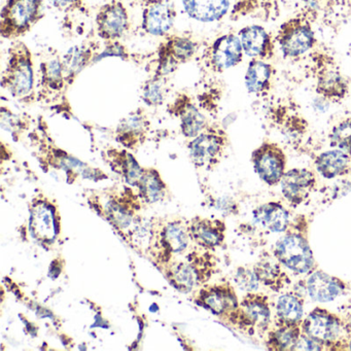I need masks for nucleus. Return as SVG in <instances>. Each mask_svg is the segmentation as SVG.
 <instances>
[{"label": "nucleus", "instance_id": "6ab92c4d", "mask_svg": "<svg viewBox=\"0 0 351 351\" xmlns=\"http://www.w3.org/2000/svg\"><path fill=\"white\" fill-rule=\"evenodd\" d=\"M30 229L32 235L40 241L52 242L56 237L54 210L46 201H38L32 206Z\"/></svg>", "mask_w": 351, "mask_h": 351}, {"label": "nucleus", "instance_id": "2f4dec72", "mask_svg": "<svg viewBox=\"0 0 351 351\" xmlns=\"http://www.w3.org/2000/svg\"><path fill=\"white\" fill-rule=\"evenodd\" d=\"M164 241L171 252H180L186 250L189 237L184 226L180 223H169L164 231Z\"/></svg>", "mask_w": 351, "mask_h": 351}, {"label": "nucleus", "instance_id": "39448f33", "mask_svg": "<svg viewBox=\"0 0 351 351\" xmlns=\"http://www.w3.org/2000/svg\"><path fill=\"white\" fill-rule=\"evenodd\" d=\"M276 42L285 58H298L309 52L316 44L311 23L305 17L287 20L280 26Z\"/></svg>", "mask_w": 351, "mask_h": 351}, {"label": "nucleus", "instance_id": "cd10ccee", "mask_svg": "<svg viewBox=\"0 0 351 351\" xmlns=\"http://www.w3.org/2000/svg\"><path fill=\"white\" fill-rule=\"evenodd\" d=\"M168 77L151 75L143 84L141 99L149 108L162 106L168 93Z\"/></svg>", "mask_w": 351, "mask_h": 351}, {"label": "nucleus", "instance_id": "a19ab883", "mask_svg": "<svg viewBox=\"0 0 351 351\" xmlns=\"http://www.w3.org/2000/svg\"><path fill=\"white\" fill-rule=\"evenodd\" d=\"M293 349V350H319L320 347H318V344H316L312 338L299 337Z\"/></svg>", "mask_w": 351, "mask_h": 351}, {"label": "nucleus", "instance_id": "412c9836", "mask_svg": "<svg viewBox=\"0 0 351 351\" xmlns=\"http://www.w3.org/2000/svg\"><path fill=\"white\" fill-rule=\"evenodd\" d=\"M274 67L261 59H252L248 63L245 73V86L247 91L254 95L268 94L272 88Z\"/></svg>", "mask_w": 351, "mask_h": 351}, {"label": "nucleus", "instance_id": "0eeeda50", "mask_svg": "<svg viewBox=\"0 0 351 351\" xmlns=\"http://www.w3.org/2000/svg\"><path fill=\"white\" fill-rule=\"evenodd\" d=\"M95 25L98 36L104 43L120 40L130 29L128 10L120 0H110L98 10Z\"/></svg>", "mask_w": 351, "mask_h": 351}, {"label": "nucleus", "instance_id": "f3484780", "mask_svg": "<svg viewBox=\"0 0 351 351\" xmlns=\"http://www.w3.org/2000/svg\"><path fill=\"white\" fill-rule=\"evenodd\" d=\"M280 182L285 198L293 204H300L311 194L316 180L310 170L291 169L285 172Z\"/></svg>", "mask_w": 351, "mask_h": 351}, {"label": "nucleus", "instance_id": "ddd939ff", "mask_svg": "<svg viewBox=\"0 0 351 351\" xmlns=\"http://www.w3.org/2000/svg\"><path fill=\"white\" fill-rule=\"evenodd\" d=\"M316 69L315 90L318 95L330 101H339L348 95V81L332 61H318Z\"/></svg>", "mask_w": 351, "mask_h": 351}, {"label": "nucleus", "instance_id": "393cba45", "mask_svg": "<svg viewBox=\"0 0 351 351\" xmlns=\"http://www.w3.org/2000/svg\"><path fill=\"white\" fill-rule=\"evenodd\" d=\"M254 219L258 225L270 232L285 231L289 223V215L283 207L276 203H268L254 211Z\"/></svg>", "mask_w": 351, "mask_h": 351}, {"label": "nucleus", "instance_id": "58836bf2", "mask_svg": "<svg viewBox=\"0 0 351 351\" xmlns=\"http://www.w3.org/2000/svg\"><path fill=\"white\" fill-rule=\"evenodd\" d=\"M49 3L54 9L62 13L82 11L85 5V0H49Z\"/></svg>", "mask_w": 351, "mask_h": 351}, {"label": "nucleus", "instance_id": "c9c22d12", "mask_svg": "<svg viewBox=\"0 0 351 351\" xmlns=\"http://www.w3.org/2000/svg\"><path fill=\"white\" fill-rule=\"evenodd\" d=\"M299 339V332L297 328H293V324L285 328H281L278 332H275L272 338L273 345L277 349H291L295 346V342Z\"/></svg>", "mask_w": 351, "mask_h": 351}, {"label": "nucleus", "instance_id": "423d86ee", "mask_svg": "<svg viewBox=\"0 0 351 351\" xmlns=\"http://www.w3.org/2000/svg\"><path fill=\"white\" fill-rule=\"evenodd\" d=\"M227 147V137L217 129H205L189 143L193 163L198 168H213L219 164Z\"/></svg>", "mask_w": 351, "mask_h": 351}, {"label": "nucleus", "instance_id": "7c9ffc66", "mask_svg": "<svg viewBox=\"0 0 351 351\" xmlns=\"http://www.w3.org/2000/svg\"><path fill=\"white\" fill-rule=\"evenodd\" d=\"M277 313L281 320L289 324L301 319L303 308L297 298L291 295H282L277 302Z\"/></svg>", "mask_w": 351, "mask_h": 351}, {"label": "nucleus", "instance_id": "6e6552de", "mask_svg": "<svg viewBox=\"0 0 351 351\" xmlns=\"http://www.w3.org/2000/svg\"><path fill=\"white\" fill-rule=\"evenodd\" d=\"M143 22L145 34L165 38L173 28L176 19V8L168 0H141Z\"/></svg>", "mask_w": 351, "mask_h": 351}, {"label": "nucleus", "instance_id": "c85d7f7f", "mask_svg": "<svg viewBox=\"0 0 351 351\" xmlns=\"http://www.w3.org/2000/svg\"><path fill=\"white\" fill-rule=\"evenodd\" d=\"M203 300L207 307L215 314L227 313L235 309L237 305L235 295L230 289L223 287H217L206 291Z\"/></svg>", "mask_w": 351, "mask_h": 351}, {"label": "nucleus", "instance_id": "f257e3e1", "mask_svg": "<svg viewBox=\"0 0 351 351\" xmlns=\"http://www.w3.org/2000/svg\"><path fill=\"white\" fill-rule=\"evenodd\" d=\"M0 84L3 90L19 101L28 104L36 100L34 55L22 40H14L8 49L7 63Z\"/></svg>", "mask_w": 351, "mask_h": 351}, {"label": "nucleus", "instance_id": "f8f14e48", "mask_svg": "<svg viewBox=\"0 0 351 351\" xmlns=\"http://www.w3.org/2000/svg\"><path fill=\"white\" fill-rule=\"evenodd\" d=\"M168 112L180 119L182 133L186 138H195L206 129V118L197 108L193 98L184 92L176 96L168 106Z\"/></svg>", "mask_w": 351, "mask_h": 351}, {"label": "nucleus", "instance_id": "a211bd4d", "mask_svg": "<svg viewBox=\"0 0 351 351\" xmlns=\"http://www.w3.org/2000/svg\"><path fill=\"white\" fill-rule=\"evenodd\" d=\"M189 17L203 23L219 21L227 15L230 0H182Z\"/></svg>", "mask_w": 351, "mask_h": 351}, {"label": "nucleus", "instance_id": "5701e85b", "mask_svg": "<svg viewBox=\"0 0 351 351\" xmlns=\"http://www.w3.org/2000/svg\"><path fill=\"white\" fill-rule=\"evenodd\" d=\"M304 328L310 338L318 341L334 340L340 330L338 322L326 312H313L310 314Z\"/></svg>", "mask_w": 351, "mask_h": 351}, {"label": "nucleus", "instance_id": "9d476101", "mask_svg": "<svg viewBox=\"0 0 351 351\" xmlns=\"http://www.w3.org/2000/svg\"><path fill=\"white\" fill-rule=\"evenodd\" d=\"M67 88L69 86L65 77L62 58L55 57L40 62L38 82L36 85L38 101L49 102L59 99Z\"/></svg>", "mask_w": 351, "mask_h": 351}, {"label": "nucleus", "instance_id": "aec40b11", "mask_svg": "<svg viewBox=\"0 0 351 351\" xmlns=\"http://www.w3.org/2000/svg\"><path fill=\"white\" fill-rule=\"evenodd\" d=\"M106 160L116 173L132 186H137L145 168L139 165L132 154L126 149H110L106 152Z\"/></svg>", "mask_w": 351, "mask_h": 351}, {"label": "nucleus", "instance_id": "b1692460", "mask_svg": "<svg viewBox=\"0 0 351 351\" xmlns=\"http://www.w3.org/2000/svg\"><path fill=\"white\" fill-rule=\"evenodd\" d=\"M308 293L317 302H330L341 293L340 282L324 272H316L310 276L307 283Z\"/></svg>", "mask_w": 351, "mask_h": 351}, {"label": "nucleus", "instance_id": "20e7f679", "mask_svg": "<svg viewBox=\"0 0 351 351\" xmlns=\"http://www.w3.org/2000/svg\"><path fill=\"white\" fill-rule=\"evenodd\" d=\"M243 48L239 36L223 34L205 47L200 60L203 67L213 73H223L243 60Z\"/></svg>", "mask_w": 351, "mask_h": 351}, {"label": "nucleus", "instance_id": "4be33fe9", "mask_svg": "<svg viewBox=\"0 0 351 351\" xmlns=\"http://www.w3.org/2000/svg\"><path fill=\"white\" fill-rule=\"evenodd\" d=\"M316 169L324 178H335L347 174L350 170V156L341 149L322 153L315 161Z\"/></svg>", "mask_w": 351, "mask_h": 351}, {"label": "nucleus", "instance_id": "ea45409f", "mask_svg": "<svg viewBox=\"0 0 351 351\" xmlns=\"http://www.w3.org/2000/svg\"><path fill=\"white\" fill-rule=\"evenodd\" d=\"M238 285L242 287V289L245 291H256L258 289V278L254 273L247 270H242L238 272L237 277Z\"/></svg>", "mask_w": 351, "mask_h": 351}, {"label": "nucleus", "instance_id": "72a5a7b5", "mask_svg": "<svg viewBox=\"0 0 351 351\" xmlns=\"http://www.w3.org/2000/svg\"><path fill=\"white\" fill-rule=\"evenodd\" d=\"M172 280L178 289L189 291L196 283L198 275L191 265L178 264L171 271Z\"/></svg>", "mask_w": 351, "mask_h": 351}, {"label": "nucleus", "instance_id": "f03ea898", "mask_svg": "<svg viewBox=\"0 0 351 351\" xmlns=\"http://www.w3.org/2000/svg\"><path fill=\"white\" fill-rule=\"evenodd\" d=\"M44 17V0H5L0 14V36L18 40Z\"/></svg>", "mask_w": 351, "mask_h": 351}, {"label": "nucleus", "instance_id": "a878e982", "mask_svg": "<svg viewBox=\"0 0 351 351\" xmlns=\"http://www.w3.org/2000/svg\"><path fill=\"white\" fill-rule=\"evenodd\" d=\"M242 316L250 324L264 328L269 324L270 311L266 299L261 295H247L242 302Z\"/></svg>", "mask_w": 351, "mask_h": 351}, {"label": "nucleus", "instance_id": "e433bc0d", "mask_svg": "<svg viewBox=\"0 0 351 351\" xmlns=\"http://www.w3.org/2000/svg\"><path fill=\"white\" fill-rule=\"evenodd\" d=\"M108 57H117V58L129 61L131 59V54L125 45H123L120 40H116V42H106V47L96 57L95 63Z\"/></svg>", "mask_w": 351, "mask_h": 351}, {"label": "nucleus", "instance_id": "4468645a", "mask_svg": "<svg viewBox=\"0 0 351 351\" xmlns=\"http://www.w3.org/2000/svg\"><path fill=\"white\" fill-rule=\"evenodd\" d=\"M151 128L149 116L143 108H138L121 121L117 127L116 139L129 149H137L145 143Z\"/></svg>", "mask_w": 351, "mask_h": 351}, {"label": "nucleus", "instance_id": "9b49d317", "mask_svg": "<svg viewBox=\"0 0 351 351\" xmlns=\"http://www.w3.org/2000/svg\"><path fill=\"white\" fill-rule=\"evenodd\" d=\"M275 254L285 266L297 273H306L313 266V256L307 242L298 235L281 238L275 246Z\"/></svg>", "mask_w": 351, "mask_h": 351}, {"label": "nucleus", "instance_id": "473e14b6", "mask_svg": "<svg viewBox=\"0 0 351 351\" xmlns=\"http://www.w3.org/2000/svg\"><path fill=\"white\" fill-rule=\"evenodd\" d=\"M330 145L351 156V118L342 121L332 128Z\"/></svg>", "mask_w": 351, "mask_h": 351}, {"label": "nucleus", "instance_id": "2eb2a0df", "mask_svg": "<svg viewBox=\"0 0 351 351\" xmlns=\"http://www.w3.org/2000/svg\"><path fill=\"white\" fill-rule=\"evenodd\" d=\"M99 43L86 42L77 46L71 47L62 56L63 67H64L65 77L67 86L71 87L75 83L80 73L95 63L96 57L100 53Z\"/></svg>", "mask_w": 351, "mask_h": 351}, {"label": "nucleus", "instance_id": "37998d69", "mask_svg": "<svg viewBox=\"0 0 351 351\" xmlns=\"http://www.w3.org/2000/svg\"><path fill=\"white\" fill-rule=\"evenodd\" d=\"M108 1H110V0H108Z\"/></svg>", "mask_w": 351, "mask_h": 351}, {"label": "nucleus", "instance_id": "1a4fd4ad", "mask_svg": "<svg viewBox=\"0 0 351 351\" xmlns=\"http://www.w3.org/2000/svg\"><path fill=\"white\" fill-rule=\"evenodd\" d=\"M252 163L261 180L274 186L285 176L287 157L276 143H265L252 154Z\"/></svg>", "mask_w": 351, "mask_h": 351}, {"label": "nucleus", "instance_id": "7ed1b4c3", "mask_svg": "<svg viewBox=\"0 0 351 351\" xmlns=\"http://www.w3.org/2000/svg\"><path fill=\"white\" fill-rule=\"evenodd\" d=\"M200 45L193 36L168 34L156 51V69L153 75L168 77L180 65L190 62L196 57Z\"/></svg>", "mask_w": 351, "mask_h": 351}, {"label": "nucleus", "instance_id": "dca6fc26", "mask_svg": "<svg viewBox=\"0 0 351 351\" xmlns=\"http://www.w3.org/2000/svg\"><path fill=\"white\" fill-rule=\"evenodd\" d=\"M244 54L252 59L269 60L274 56L275 42L272 36L262 26L252 25L239 32Z\"/></svg>", "mask_w": 351, "mask_h": 351}, {"label": "nucleus", "instance_id": "f704fd0d", "mask_svg": "<svg viewBox=\"0 0 351 351\" xmlns=\"http://www.w3.org/2000/svg\"><path fill=\"white\" fill-rule=\"evenodd\" d=\"M0 124L3 130L11 132L12 134H19L24 128H25V121L14 114L9 108L1 106L0 108Z\"/></svg>", "mask_w": 351, "mask_h": 351}, {"label": "nucleus", "instance_id": "4c0bfd02", "mask_svg": "<svg viewBox=\"0 0 351 351\" xmlns=\"http://www.w3.org/2000/svg\"><path fill=\"white\" fill-rule=\"evenodd\" d=\"M108 215H110L112 221L117 223V226L121 228H126L130 225L132 217L127 211L126 207L123 206L122 204L117 202V201H110L108 203Z\"/></svg>", "mask_w": 351, "mask_h": 351}, {"label": "nucleus", "instance_id": "79ce46f5", "mask_svg": "<svg viewBox=\"0 0 351 351\" xmlns=\"http://www.w3.org/2000/svg\"><path fill=\"white\" fill-rule=\"evenodd\" d=\"M350 349H351V344H350Z\"/></svg>", "mask_w": 351, "mask_h": 351}, {"label": "nucleus", "instance_id": "bb28decb", "mask_svg": "<svg viewBox=\"0 0 351 351\" xmlns=\"http://www.w3.org/2000/svg\"><path fill=\"white\" fill-rule=\"evenodd\" d=\"M141 196L149 202H156L165 195L166 184L161 176L154 168H145L137 186Z\"/></svg>", "mask_w": 351, "mask_h": 351}, {"label": "nucleus", "instance_id": "c756f323", "mask_svg": "<svg viewBox=\"0 0 351 351\" xmlns=\"http://www.w3.org/2000/svg\"><path fill=\"white\" fill-rule=\"evenodd\" d=\"M192 234L195 239L207 247H215L223 240V231L217 223L202 221L193 223Z\"/></svg>", "mask_w": 351, "mask_h": 351}]
</instances>
